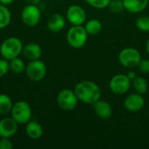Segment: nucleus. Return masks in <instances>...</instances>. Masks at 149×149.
Returning <instances> with one entry per match:
<instances>
[{
    "label": "nucleus",
    "instance_id": "obj_1",
    "mask_svg": "<svg viewBox=\"0 0 149 149\" xmlns=\"http://www.w3.org/2000/svg\"><path fill=\"white\" fill-rule=\"evenodd\" d=\"M74 92L82 103L93 105L101 99V89L98 84L92 80H81L74 86Z\"/></svg>",
    "mask_w": 149,
    "mask_h": 149
},
{
    "label": "nucleus",
    "instance_id": "obj_2",
    "mask_svg": "<svg viewBox=\"0 0 149 149\" xmlns=\"http://www.w3.org/2000/svg\"><path fill=\"white\" fill-rule=\"evenodd\" d=\"M24 45L17 37H9L0 45V54L2 58L11 60L22 54Z\"/></svg>",
    "mask_w": 149,
    "mask_h": 149
},
{
    "label": "nucleus",
    "instance_id": "obj_3",
    "mask_svg": "<svg viewBox=\"0 0 149 149\" xmlns=\"http://www.w3.org/2000/svg\"><path fill=\"white\" fill-rule=\"evenodd\" d=\"M88 33L84 25H72L66 32V41L74 49H80L86 44Z\"/></svg>",
    "mask_w": 149,
    "mask_h": 149
},
{
    "label": "nucleus",
    "instance_id": "obj_4",
    "mask_svg": "<svg viewBox=\"0 0 149 149\" xmlns=\"http://www.w3.org/2000/svg\"><path fill=\"white\" fill-rule=\"evenodd\" d=\"M10 116L19 124L25 125L31 120L32 110L31 106L24 100H19L13 104Z\"/></svg>",
    "mask_w": 149,
    "mask_h": 149
},
{
    "label": "nucleus",
    "instance_id": "obj_5",
    "mask_svg": "<svg viewBox=\"0 0 149 149\" xmlns=\"http://www.w3.org/2000/svg\"><path fill=\"white\" fill-rule=\"evenodd\" d=\"M141 59V52L137 49L133 47H127L122 49L118 55V60L120 64L123 67L127 69H133L134 67H137Z\"/></svg>",
    "mask_w": 149,
    "mask_h": 149
},
{
    "label": "nucleus",
    "instance_id": "obj_6",
    "mask_svg": "<svg viewBox=\"0 0 149 149\" xmlns=\"http://www.w3.org/2000/svg\"><path fill=\"white\" fill-rule=\"evenodd\" d=\"M25 73L27 78L32 82H39L45 79L47 73V67L45 62L40 59L30 61L26 65Z\"/></svg>",
    "mask_w": 149,
    "mask_h": 149
},
{
    "label": "nucleus",
    "instance_id": "obj_7",
    "mask_svg": "<svg viewBox=\"0 0 149 149\" xmlns=\"http://www.w3.org/2000/svg\"><path fill=\"white\" fill-rule=\"evenodd\" d=\"M79 99L74 92L68 88L61 90L57 96V103L58 107L65 111L74 110L79 103Z\"/></svg>",
    "mask_w": 149,
    "mask_h": 149
},
{
    "label": "nucleus",
    "instance_id": "obj_8",
    "mask_svg": "<svg viewBox=\"0 0 149 149\" xmlns=\"http://www.w3.org/2000/svg\"><path fill=\"white\" fill-rule=\"evenodd\" d=\"M42 10L38 5L26 4L21 11L22 22L28 27H34L41 20Z\"/></svg>",
    "mask_w": 149,
    "mask_h": 149
},
{
    "label": "nucleus",
    "instance_id": "obj_9",
    "mask_svg": "<svg viewBox=\"0 0 149 149\" xmlns=\"http://www.w3.org/2000/svg\"><path fill=\"white\" fill-rule=\"evenodd\" d=\"M132 86V80L127 74H116L109 82V88L113 94L123 95L126 94Z\"/></svg>",
    "mask_w": 149,
    "mask_h": 149
},
{
    "label": "nucleus",
    "instance_id": "obj_10",
    "mask_svg": "<svg viewBox=\"0 0 149 149\" xmlns=\"http://www.w3.org/2000/svg\"><path fill=\"white\" fill-rule=\"evenodd\" d=\"M86 12L79 4H72L68 7L65 13L66 20L72 25H84L86 22Z\"/></svg>",
    "mask_w": 149,
    "mask_h": 149
},
{
    "label": "nucleus",
    "instance_id": "obj_11",
    "mask_svg": "<svg viewBox=\"0 0 149 149\" xmlns=\"http://www.w3.org/2000/svg\"><path fill=\"white\" fill-rule=\"evenodd\" d=\"M124 107L127 111L131 113H137L142 110L145 107V99L142 94L131 93L124 100Z\"/></svg>",
    "mask_w": 149,
    "mask_h": 149
},
{
    "label": "nucleus",
    "instance_id": "obj_12",
    "mask_svg": "<svg viewBox=\"0 0 149 149\" xmlns=\"http://www.w3.org/2000/svg\"><path fill=\"white\" fill-rule=\"evenodd\" d=\"M18 123L11 117H4L0 120V138H11L17 132Z\"/></svg>",
    "mask_w": 149,
    "mask_h": 149
},
{
    "label": "nucleus",
    "instance_id": "obj_13",
    "mask_svg": "<svg viewBox=\"0 0 149 149\" xmlns=\"http://www.w3.org/2000/svg\"><path fill=\"white\" fill-rule=\"evenodd\" d=\"M92 106L95 114L100 119L107 120L111 118V116L113 115V107L110 103L106 100H102L100 99Z\"/></svg>",
    "mask_w": 149,
    "mask_h": 149
},
{
    "label": "nucleus",
    "instance_id": "obj_14",
    "mask_svg": "<svg viewBox=\"0 0 149 149\" xmlns=\"http://www.w3.org/2000/svg\"><path fill=\"white\" fill-rule=\"evenodd\" d=\"M66 23V18L59 13H54L51 15L47 20V27L48 29L54 33L61 31Z\"/></svg>",
    "mask_w": 149,
    "mask_h": 149
},
{
    "label": "nucleus",
    "instance_id": "obj_15",
    "mask_svg": "<svg viewBox=\"0 0 149 149\" xmlns=\"http://www.w3.org/2000/svg\"><path fill=\"white\" fill-rule=\"evenodd\" d=\"M42 48L37 43H29L23 47V55L30 61L39 59L42 56Z\"/></svg>",
    "mask_w": 149,
    "mask_h": 149
},
{
    "label": "nucleus",
    "instance_id": "obj_16",
    "mask_svg": "<svg viewBox=\"0 0 149 149\" xmlns=\"http://www.w3.org/2000/svg\"><path fill=\"white\" fill-rule=\"evenodd\" d=\"M123 3L125 10L132 14L142 12L148 5V0H123Z\"/></svg>",
    "mask_w": 149,
    "mask_h": 149
},
{
    "label": "nucleus",
    "instance_id": "obj_17",
    "mask_svg": "<svg viewBox=\"0 0 149 149\" xmlns=\"http://www.w3.org/2000/svg\"><path fill=\"white\" fill-rule=\"evenodd\" d=\"M25 134L31 140H38L43 136L44 129L38 121L31 120L25 124Z\"/></svg>",
    "mask_w": 149,
    "mask_h": 149
},
{
    "label": "nucleus",
    "instance_id": "obj_18",
    "mask_svg": "<svg viewBox=\"0 0 149 149\" xmlns=\"http://www.w3.org/2000/svg\"><path fill=\"white\" fill-rule=\"evenodd\" d=\"M84 27L88 33V35L95 36L100 33L102 31V24L99 19L92 18L84 24Z\"/></svg>",
    "mask_w": 149,
    "mask_h": 149
},
{
    "label": "nucleus",
    "instance_id": "obj_19",
    "mask_svg": "<svg viewBox=\"0 0 149 149\" xmlns=\"http://www.w3.org/2000/svg\"><path fill=\"white\" fill-rule=\"evenodd\" d=\"M132 87L137 93L144 95L148 93V84L145 78L137 76L135 79H134L132 80Z\"/></svg>",
    "mask_w": 149,
    "mask_h": 149
},
{
    "label": "nucleus",
    "instance_id": "obj_20",
    "mask_svg": "<svg viewBox=\"0 0 149 149\" xmlns=\"http://www.w3.org/2000/svg\"><path fill=\"white\" fill-rule=\"evenodd\" d=\"M12 107L13 102L10 96L5 93H0V115L6 116L8 113H10Z\"/></svg>",
    "mask_w": 149,
    "mask_h": 149
},
{
    "label": "nucleus",
    "instance_id": "obj_21",
    "mask_svg": "<svg viewBox=\"0 0 149 149\" xmlns=\"http://www.w3.org/2000/svg\"><path fill=\"white\" fill-rule=\"evenodd\" d=\"M11 21V12L6 5L0 4V30L6 28Z\"/></svg>",
    "mask_w": 149,
    "mask_h": 149
},
{
    "label": "nucleus",
    "instance_id": "obj_22",
    "mask_svg": "<svg viewBox=\"0 0 149 149\" xmlns=\"http://www.w3.org/2000/svg\"><path fill=\"white\" fill-rule=\"evenodd\" d=\"M10 63V71H11L15 74H21L25 72L26 65L24 61L20 58V57H17L9 61Z\"/></svg>",
    "mask_w": 149,
    "mask_h": 149
},
{
    "label": "nucleus",
    "instance_id": "obj_23",
    "mask_svg": "<svg viewBox=\"0 0 149 149\" xmlns=\"http://www.w3.org/2000/svg\"><path fill=\"white\" fill-rule=\"evenodd\" d=\"M135 25L136 27L143 31V32H148L149 31V17L147 15L140 16L135 20Z\"/></svg>",
    "mask_w": 149,
    "mask_h": 149
},
{
    "label": "nucleus",
    "instance_id": "obj_24",
    "mask_svg": "<svg viewBox=\"0 0 149 149\" xmlns=\"http://www.w3.org/2000/svg\"><path fill=\"white\" fill-rule=\"evenodd\" d=\"M108 8L113 13H120L125 10L123 0H111Z\"/></svg>",
    "mask_w": 149,
    "mask_h": 149
},
{
    "label": "nucleus",
    "instance_id": "obj_25",
    "mask_svg": "<svg viewBox=\"0 0 149 149\" xmlns=\"http://www.w3.org/2000/svg\"><path fill=\"white\" fill-rule=\"evenodd\" d=\"M86 3L95 9H105L107 8L111 0H86Z\"/></svg>",
    "mask_w": 149,
    "mask_h": 149
},
{
    "label": "nucleus",
    "instance_id": "obj_26",
    "mask_svg": "<svg viewBox=\"0 0 149 149\" xmlns=\"http://www.w3.org/2000/svg\"><path fill=\"white\" fill-rule=\"evenodd\" d=\"M10 71L9 60L5 58H0V78L4 77Z\"/></svg>",
    "mask_w": 149,
    "mask_h": 149
},
{
    "label": "nucleus",
    "instance_id": "obj_27",
    "mask_svg": "<svg viewBox=\"0 0 149 149\" xmlns=\"http://www.w3.org/2000/svg\"><path fill=\"white\" fill-rule=\"evenodd\" d=\"M139 71L144 74L149 73V59L148 58H141L137 65Z\"/></svg>",
    "mask_w": 149,
    "mask_h": 149
},
{
    "label": "nucleus",
    "instance_id": "obj_28",
    "mask_svg": "<svg viewBox=\"0 0 149 149\" xmlns=\"http://www.w3.org/2000/svg\"><path fill=\"white\" fill-rule=\"evenodd\" d=\"M13 144L10 138H1L0 139V149H11Z\"/></svg>",
    "mask_w": 149,
    "mask_h": 149
},
{
    "label": "nucleus",
    "instance_id": "obj_29",
    "mask_svg": "<svg viewBox=\"0 0 149 149\" xmlns=\"http://www.w3.org/2000/svg\"><path fill=\"white\" fill-rule=\"evenodd\" d=\"M25 2L27 3V4H35V5H38L41 3V0H25Z\"/></svg>",
    "mask_w": 149,
    "mask_h": 149
},
{
    "label": "nucleus",
    "instance_id": "obj_30",
    "mask_svg": "<svg viewBox=\"0 0 149 149\" xmlns=\"http://www.w3.org/2000/svg\"><path fill=\"white\" fill-rule=\"evenodd\" d=\"M15 0H0V3H1V4H3V5L8 6L10 4H11Z\"/></svg>",
    "mask_w": 149,
    "mask_h": 149
},
{
    "label": "nucleus",
    "instance_id": "obj_31",
    "mask_svg": "<svg viewBox=\"0 0 149 149\" xmlns=\"http://www.w3.org/2000/svg\"><path fill=\"white\" fill-rule=\"evenodd\" d=\"M127 76H128V78L131 79V80H133L134 79H135L136 77H137V75H136V73L134 72H133V71H131V72H129L127 74Z\"/></svg>",
    "mask_w": 149,
    "mask_h": 149
},
{
    "label": "nucleus",
    "instance_id": "obj_32",
    "mask_svg": "<svg viewBox=\"0 0 149 149\" xmlns=\"http://www.w3.org/2000/svg\"><path fill=\"white\" fill-rule=\"evenodd\" d=\"M146 52H147V53L149 55V38L148 40L147 41V44H146Z\"/></svg>",
    "mask_w": 149,
    "mask_h": 149
},
{
    "label": "nucleus",
    "instance_id": "obj_33",
    "mask_svg": "<svg viewBox=\"0 0 149 149\" xmlns=\"http://www.w3.org/2000/svg\"><path fill=\"white\" fill-rule=\"evenodd\" d=\"M148 4H149V0H148Z\"/></svg>",
    "mask_w": 149,
    "mask_h": 149
},
{
    "label": "nucleus",
    "instance_id": "obj_34",
    "mask_svg": "<svg viewBox=\"0 0 149 149\" xmlns=\"http://www.w3.org/2000/svg\"><path fill=\"white\" fill-rule=\"evenodd\" d=\"M0 4H1V3H0Z\"/></svg>",
    "mask_w": 149,
    "mask_h": 149
}]
</instances>
